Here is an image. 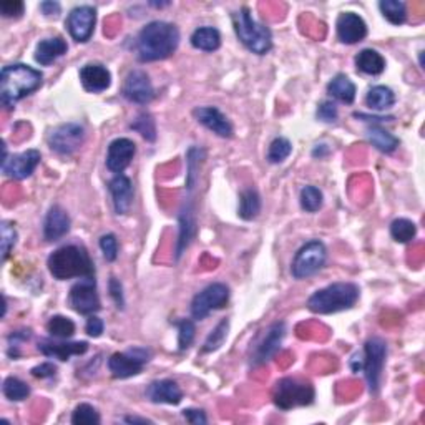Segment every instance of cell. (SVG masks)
<instances>
[{
    "label": "cell",
    "instance_id": "cell-51",
    "mask_svg": "<svg viewBox=\"0 0 425 425\" xmlns=\"http://www.w3.org/2000/svg\"><path fill=\"white\" fill-rule=\"evenodd\" d=\"M183 417L193 425H205L208 424V419L203 410L200 409H185L183 410Z\"/></svg>",
    "mask_w": 425,
    "mask_h": 425
},
{
    "label": "cell",
    "instance_id": "cell-37",
    "mask_svg": "<svg viewBox=\"0 0 425 425\" xmlns=\"http://www.w3.org/2000/svg\"><path fill=\"white\" fill-rule=\"evenodd\" d=\"M390 234H392V238L397 243H409L417 234V226L410 220L399 218L392 221V225H390Z\"/></svg>",
    "mask_w": 425,
    "mask_h": 425
},
{
    "label": "cell",
    "instance_id": "cell-20",
    "mask_svg": "<svg viewBox=\"0 0 425 425\" xmlns=\"http://www.w3.org/2000/svg\"><path fill=\"white\" fill-rule=\"evenodd\" d=\"M80 81L84 89L90 94H100L108 89L112 84V74L101 64H89L81 67Z\"/></svg>",
    "mask_w": 425,
    "mask_h": 425
},
{
    "label": "cell",
    "instance_id": "cell-13",
    "mask_svg": "<svg viewBox=\"0 0 425 425\" xmlns=\"http://www.w3.org/2000/svg\"><path fill=\"white\" fill-rule=\"evenodd\" d=\"M42 154L38 149H27V152L18 154H7V148L4 147V158H2V171L6 173L12 180H26L35 171V168L40 163Z\"/></svg>",
    "mask_w": 425,
    "mask_h": 425
},
{
    "label": "cell",
    "instance_id": "cell-38",
    "mask_svg": "<svg viewBox=\"0 0 425 425\" xmlns=\"http://www.w3.org/2000/svg\"><path fill=\"white\" fill-rule=\"evenodd\" d=\"M228 331H230V321L228 319H223V321H221L220 324L210 332V336L206 337L205 344H203V352L218 351L220 347L225 344L226 337H228Z\"/></svg>",
    "mask_w": 425,
    "mask_h": 425
},
{
    "label": "cell",
    "instance_id": "cell-49",
    "mask_svg": "<svg viewBox=\"0 0 425 425\" xmlns=\"http://www.w3.org/2000/svg\"><path fill=\"white\" fill-rule=\"evenodd\" d=\"M57 374V366L52 364V362H43V364L33 367L32 369V375L38 379H48L53 378Z\"/></svg>",
    "mask_w": 425,
    "mask_h": 425
},
{
    "label": "cell",
    "instance_id": "cell-4",
    "mask_svg": "<svg viewBox=\"0 0 425 425\" xmlns=\"http://www.w3.org/2000/svg\"><path fill=\"white\" fill-rule=\"evenodd\" d=\"M361 296L354 283H336L319 289L307 299L309 311L314 314H334L351 309Z\"/></svg>",
    "mask_w": 425,
    "mask_h": 425
},
{
    "label": "cell",
    "instance_id": "cell-41",
    "mask_svg": "<svg viewBox=\"0 0 425 425\" xmlns=\"http://www.w3.org/2000/svg\"><path fill=\"white\" fill-rule=\"evenodd\" d=\"M0 248H2V261H7L11 256V251L17 243V231L16 226L8 221H2L0 223Z\"/></svg>",
    "mask_w": 425,
    "mask_h": 425
},
{
    "label": "cell",
    "instance_id": "cell-47",
    "mask_svg": "<svg viewBox=\"0 0 425 425\" xmlns=\"http://www.w3.org/2000/svg\"><path fill=\"white\" fill-rule=\"evenodd\" d=\"M23 8H26V6L21 0H4V2H0V13L4 17H21Z\"/></svg>",
    "mask_w": 425,
    "mask_h": 425
},
{
    "label": "cell",
    "instance_id": "cell-10",
    "mask_svg": "<svg viewBox=\"0 0 425 425\" xmlns=\"http://www.w3.org/2000/svg\"><path fill=\"white\" fill-rule=\"evenodd\" d=\"M230 301V288L223 283H212L198 293L191 301V316L203 321L210 312L223 309Z\"/></svg>",
    "mask_w": 425,
    "mask_h": 425
},
{
    "label": "cell",
    "instance_id": "cell-24",
    "mask_svg": "<svg viewBox=\"0 0 425 425\" xmlns=\"http://www.w3.org/2000/svg\"><path fill=\"white\" fill-rule=\"evenodd\" d=\"M110 195H112L115 212L117 215H127L133 203V185L128 176L117 175L108 185Z\"/></svg>",
    "mask_w": 425,
    "mask_h": 425
},
{
    "label": "cell",
    "instance_id": "cell-50",
    "mask_svg": "<svg viewBox=\"0 0 425 425\" xmlns=\"http://www.w3.org/2000/svg\"><path fill=\"white\" fill-rule=\"evenodd\" d=\"M103 321H101L100 317H96L91 314V316L89 317V321H86V326H85V331L86 334L91 336V337H100L101 332H103Z\"/></svg>",
    "mask_w": 425,
    "mask_h": 425
},
{
    "label": "cell",
    "instance_id": "cell-30",
    "mask_svg": "<svg viewBox=\"0 0 425 425\" xmlns=\"http://www.w3.org/2000/svg\"><path fill=\"white\" fill-rule=\"evenodd\" d=\"M327 91H329V95L332 98L342 101V103L351 105L352 101L356 100V85L352 84L349 76L346 75H336L334 79L329 81V85H327Z\"/></svg>",
    "mask_w": 425,
    "mask_h": 425
},
{
    "label": "cell",
    "instance_id": "cell-33",
    "mask_svg": "<svg viewBox=\"0 0 425 425\" xmlns=\"http://www.w3.org/2000/svg\"><path fill=\"white\" fill-rule=\"evenodd\" d=\"M47 331L50 332V336L57 337V339L67 341L75 334V324L72 319L65 316H53L47 322Z\"/></svg>",
    "mask_w": 425,
    "mask_h": 425
},
{
    "label": "cell",
    "instance_id": "cell-17",
    "mask_svg": "<svg viewBox=\"0 0 425 425\" xmlns=\"http://www.w3.org/2000/svg\"><path fill=\"white\" fill-rule=\"evenodd\" d=\"M193 115H195L198 123H201L203 127H206L210 132L218 135V137H233V125L230 123L226 115L221 113L216 106H198V108L193 110Z\"/></svg>",
    "mask_w": 425,
    "mask_h": 425
},
{
    "label": "cell",
    "instance_id": "cell-46",
    "mask_svg": "<svg viewBox=\"0 0 425 425\" xmlns=\"http://www.w3.org/2000/svg\"><path fill=\"white\" fill-rule=\"evenodd\" d=\"M337 106L334 101H322L317 108V118L324 123H334L337 120Z\"/></svg>",
    "mask_w": 425,
    "mask_h": 425
},
{
    "label": "cell",
    "instance_id": "cell-39",
    "mask_svg": "<svg viewBox=\"0 0 425 425\" xmlns=\"http://www.w3.org/2000/svg\"><path fill=\"white\" fill-rule=\"evenodd\" d=\"M100 420V414L90 404L76 405L72 412V424L74 425H98Z\"/></svg>",
    "mask_w": 425,
    "mask_h": 425
},
{
    "label": "cell",
    "instance_id": "cell-1",
    "mask_svg": "<svg viewBox=\"0 0 425 425\" xmlns=\"http://www.w3.org/2000/svg\"><path fill=\"white\" fill-rule=\"evenodd\" d=\"M180 45V30L170 22L154 21L140 30L137 37V57L140 62L165 60L176 52Z\"/></svg>",
    "mask_w": 425,
    "mask_h": 425
},
{
    "label": "cell",
    "instance_id": "cell-48",
    "mask_svg": "<svg viewBox=\"0 0 425 425\" xmlns=\"http://www.w3.org/2000/svg\"><path fill=\"white\" fill-rule=\"evenodd\" d=\"M108 289H110V296H112L115 304H117V307L123 309L125 307V298H123L122 283H120L117 278H112V279H110Z\"/></svg>",
    "mask_w": 425,
    "mask_h": 425
},
{
    "label": "cell",
    "instance_id": "cell-34",
    "mask_svg": "<svg viewBox=\"0 0 425 425\" xmlns=\"http://www.w3.org/2000/svg\"><path fill=\"white\" fill-rule=\"evenodd\" d=\"M206 153L205 149L203 148H198V147H193L190 148V152H188V173H186V186H188V191H193V188H195L196 181H198V173H200V166H201V162L205 159Z\"/></svg>",
    "mask_w": 425,
    "mask_h": 425
},
{
    "label": "cell",
    "instance_id": "cell-11",
    "mask_svg": "<svg viewBox=\"0 0 425 425\" xmlns=\"http://www.w3.org/2000/svg\"><path fill=\"white\" fill-rule=\"evenodd\" d=\"M48 147L62 157H70L85 142V128L80 123L59 125L48 133Z\"/></svg>",
    "mask_w": 425,
    "mask_h": 425
},
{
    "label": "cell",
    "instance_id": "cell-8",
    "mask_svg": "<svg viewBox=\"0 0 425 425\" xmlns=\"http://www.w3.org/2000/svg\"><path fill=\"white\" fill-rule=\"evenodd\" d=\"M327 251L322 241L312 239L307 241L301 249L298 251L294 256L291 273L296 279H304L309 276H314L319 269H322V266L326 263Z\"/></svg>",
    "mask_w": 425,
    "mask_h": 425
},
{
    "label": "cell",
    "instance_id": "cell-5",
    "mask_svg": "<svg viewBox=\"0 0 425 425\" xmlns=\"http://www.w3.org/2000/svg\"><path fill=\"white\" fill-rule=\"evenodd\" d=\"M234 32L241 43L256 55H266L273 48V35L268 27L253 17L248 7L239 8L231 16Z\"/></svg>",
    "mask_w": 425,
    "mask_h": 425
},
{
    "label": "cell",
    "instance_id": "cell-26",
    "mask_svg": "<svg viewBox=\"0 0 425 425\" xmlns=\"http://www.w3.org/2000/svg\"><path fill=\"white\" fill-rule=\"evenodd\" d=\"M195 233H196L195 210H193V206L186 205L180 212V234H178V243H176V259H180L181 254L185 253L186 248L191 243V239L195 238Z\"/></svg>",
    "mask_w": 425,
    "mask_h": 425
},
{
    "label": "cell",
    "instance_id": "cell-35",
    "mask_svg": "<svg viewBox=\"0 0 425 425\" xmlns=\"http://www.w3.org/2000/svg\"><path fill=\"white\" fill-rule=\"evenodd\" d=\"M380 12L392 26H402L407 21V11H405V4L399 0H382L379 4Z\"/></svg>",
    "mask_w": 425,
    "mask_h": 425
},
{
    "label": "cell",
    "instance_id": "cell-3",
    "mask_svg": "<svg viewBox=\"0 0 425 425\" xmlns=\"http://www.w3.org/2000/svg\"><path fill=\"white\" fill-rule=\"evenodd\" d=\"M47 266L52 276L59 281L74 278H95L94 261L81 246L69 244L55 249L48 258Z\"/></svg>",
    "mask_w": 425,
    "mask_h": 425
},
{
    "label": "cell",
    "instance_id": "cell-22",
    "mask_svg": "<svg viewBox=\"0 0 425 425\" xmlns=\"http://www.w3.org/2000/svg\"><path fill=\"white\" fill-rule=\"evenodd\" d=\"M147 397L152 400L153 404H168L176 405L181 402L183 392L175 380L163 379L154 380L147 387Z\"/></svg>",
    "mask_w": 425,
    "mask_h": 425
},
{
    "label": "cell",
    "instance_id": "cell-45",
    "mask_svg": "<svg viewBox=\"0 0 425 425\" xmlns=\"http://www.w3.org/2000/svg\"><path fill=\"white\" fill-rule=\"evenodd\" d=\"M100 249L103 253V258L110 263H113L118 258V241L115 238V234L108 233L103 234L100 238Z\"/></svg>",
    "mask_w": 425,
    "mask_h": 425
},
{
    "label": "cell",
    "instance_id": "cell-27",
    "mask_svg": "<svg viewBox=\"0 0 425 425\" xmlns=\"http://www.w3.org/2000/svg\"><path fill=\"white\" fill-rule=\"evenodd\" d=\"M356 67L366 75H380L385 70V59L378 50L364 48L357 53Z\"/></svg>",
    "mask_w": 425,
    "mask_h": 425
},
{
    "label": "cell",
    "instance_id": "cell-21",
    "mask_svg": "<svg viewBox=\"0 0 425 425\" xmlns=\"http://www.w3.org/2000/svg\"><path fill=\"white\" fill-rule=\"evenodd\" d=\"M38 351L45 357H53L59 361H69L72 356H84L89 351V344L85 341L76 342H55L42 341L38 342Z\"/></svg>",
    "mask_w": 425,
    "mask_h": 425
},
{
    "label": "cell",
    "instance_id": "cell-43",
    "mask_svg": "<svg viewBox=\"0 0 425 425\" xmlns=\"http://www.w3.org/2000/svg\"><path fill=\"white\" fill-rule=\"evenodd\" d=\"M301 206L307 212H316L321 210L322 191L316 186H304L301 190Z\"/></svg>",
    "mask_w": 425,
    "mask_h": 425
},
{
    "label": "cell",
    "instance_id": "cell-16",
    "mask_svg": "<svg viewBox=\"0 0 425 425\" xmlns=\"http://www.w3.org/2000/svg\"><path fill=\"white\" fill-rule=\"evenodd\" d=\"M137 153V147L130 138H117L108 144V153H106V168L112 173L122 175L132 163Z\"/></svg>",
    "mask_w": 425,
    "mask_h": 425
},
{
    "label": "cell",
    "instance_id": "cell-2",
    "mask_svg": "<svg viewBox=\"0 0 425 425\" xmlns=\"http://www.w3.org/2000/svg\"><path fill=\"white\" fill-rule=\"evenodd\" d=\"M42 80V72L26 64L4 67L2 74H0V101L6 108L12 110L17 101L40 89Z\"/></svg>",
    "mask_w": 425,
    "mask_h": 425
},
{
    "label": "cell",
    "instance_id": "cell-55",
    "mask_svg": "<svg viewBox=\"0 0 425 425\" xmlns=\"http://www.w3.org/2000/svg\"><path fill=\"white\" fill-rule=\"evenodd\" d=\"M329 153V148H327V144H317L316 148H314V152H312V154L314 157H324V154H327Z\"/></svg>",
    "mask_w": 425,
    "mask_h": 425
},
{
    "label": "cell",
    "instance_id": "cell-14",
    "mask_svg": "<svg viewBox=\"0 0 425 425\" xmlns=\"http://www.w3.org/2000/svg\"><path fill=\"white\" fill-rule=\"evenodd\" d=\"M96 22V11L90 6H80L75 7L74 11L69 13L67 18V28H69L70 35L76 42H89L95 30Z\"/></svg>",
    "mask_w": 425,
    "mask_h": 425
},
{
    "label": "cell",
    "instance_id": "cell-19",
    "mask_svg": "<svg viewBox=\"0 0 425 425\" xmlns=\"http://www.w3.org/2000/svg\"><path fill=\"white\" fill-rule=\"evenodd\" d=\"M284 334H286V324L284 322H274L268 329V334L261 341V344L256 349L253 356V362L256 366L266 364L269 359L276 356V352L281 349Z\"/></svg>",
    "mask_w": 425,
    "mask_h": 425
},
{
    "label": "cell",
    "instance_id": "cell-25",
    "mask_svg": "<svg viewBox=\"0 0 425 425\" xmlns=\"http://www.w3.org/2000/svg\"><path fill=\"white\" fill-rule=\"evenodd\" d=\"M69 50V45L62 37L45 38L37 43L35 48V60L40 65H52L57 59H60L62 55H65Z\"/></svg>",
    "mask_w": 425,
    "mask_h": 425
},
{
    "label": "cell",
    "instance_id": "cell-53",
    "mask_svg": "<svg viewBox=\"0 0 425 425\" xmlns=\"http://www.w3.org/2000/svg\"><path fill=\"white\" fill-rule=\"evenodd\" d=\"M354 118H361L362 122L372 123V125H378L382 122H390V120H394L392 117H370V115H364V113H354Z\"/></svg>",
    "mask_w": 425,
    "mask_h": 425
},
{
    "label": "cell",
    "instance_id": "cell-9",
    "mask_svg": "<svg viewBox=\"0 0 425 425\" xmlns=\"http://www.w3.org/2000/svg\"><path fill=\"white\" fill-rule=\"evenodd\" d=\"M152 357L144 347H132L127 352H115L108 359V369L115 379H128L138 375Z\"/></svg>",
    "mask_w": 425,
    "mask_h": 425
},
{
    "label": "cell",
    "instance_id": "cell-36",
    "mask_svg": "<svg viewBox=\"0 0 425 425\" xmlns=\"http://www.w3.org/2000/svg\"><path fill=\"white\" fill-rule=\"evenodd\" d=\"M2 392L8 400L21 402V400H26L28 395H30V387H28V385L21 379L7 378L6 380H4Z\"/></svg>",
    "mask_w": 425,
    "mask_h": 425
},
{
    "label": "cell",
    "instance_id": "cell-6",
    "mask_svg": "<svg viewBox=\"0 0 425 425\" xmlns=\"http://www.w3.org/2000/svg\"><path fill=\"white\" fill-rule=\"evenodd\" d=\"M274 404L281 410H291L302 405H311L316 397L314 387L304 380L284 378L276 384L274 389Z\"/></svg>",
    "mask_w": 425,
    "mask_h": 425
},
{
    "label": "cell",
    "instance_id": "cell-23",
    "mask_svg": "<svg viewBox=\"0 0 425 425\" xmlns=\"http://www.w3.org/2000/svg\"><path fill=\"white\" fill-rule=\"evenodd\" d=\"M70 231V216L62 206H52L43 223V238L47 241H57Z\"/></svg>",
    "mask_w": 425,
    "mask_h": 425
},
{
    "label": "cell",
    "instance_id": "cell-40",
    "mask_svg": "<svg viewBox=\"0 0 425 425\" xmlns=\"http://www.w3.org/2000/svg\"><path fill=\"white\" fill-rule=\"evenodd\" d=\"M291 152H293V144L288 138H283V137L274 138L268 149V162L274 163V165H276V163H283L284 159L291 154Z\"/></svg>",
    "mask_w": 425,
    "mask_h": 425
},
{
    "label": "cell",
    "instance_id": "cell-32",
    "mask_svg": "<svg viewBox=\"0 0 425 425\" xmlns=\"http://www.w3.org/2000/svg\"><path fill=\"white\" fill-rule=\"evenodd\" d=\"M261 211V196L254 188H248L239 196V218L244 221L254 220Z\"/></svg>",
    "mask_w": 425,
    "mask_h": 425
},
{
    "label": "cell",
    "instance_id": "cell-18",
    "mask_svg": "<svg viewBox=\"0 0 425 425\" xmlns=\"http://www.w3.org/2000/svg\"><path fill=\"white\" fill-rule=\"evenodd\" d=\"M337 38L347 45H354V43L364 40L367 35V26L364 18L357 16L354 12L341 13L336 23Z\"/></svg>",
    "mask_w": 425,
    "mask_h": 425
},
{
    "label": "cell",
    "instance_id": "cell-7",
    "mask_svg": "<svg viewBox=\"0 0 425 425\" xmlns=\"http://www.w3.org/2000/svg\"><path fill=\"white\" fill-rule=\"evenodd\" d=\"M387 357V344L380 337H372L366 342L364 356H362V372H364L370 394H378L380 378Z\"/></svg>",
    "mask_w": 425,
    "mask_h": 425
},
{
    "label": "cell",
    "instance_id": "cell-28",
    "mask_svg": "<svg viewBox=\"0 0 425 425\" xmlns=\"http://www.w3.org/2000/svg\"><path fill=\"white\" fill-rule=\"evenodd\" d=\"M191 45L203 52H215L221 45V33L215 27H200L191 33Z\"/></svg>",
    "mask_w": 425,
    "mask_h": 425
},
{
    "label": "cell",
    "instance_id": "cell-42",
    "mask_svg": "<svg viewBox=\"0 0 425 425\" xmlns=\"http://www.w3.org/2000/svg\"><path fill=\"white\" fill-rule=\"evenodd\" d=\"M130 128L135 130V132H138L144 140H147V142H154V140H157V125H154V120L152 118V115L148 113L138 115L137 120L130 125Z\"/></svg>",
    "mask_w": 425,
    "mask_h": 425
},
{
    "label": "cell",
    "instance_id": "cell-56",
    "mask_svg": "<svg viewBox=\"0 0 425 425\" xmlns=\"http://www.w3.org/2000/svg\"><path fill=\"white\" fill-rule=\"evenodd\" d=\"M125 422H128V424H153L152 420L140 419V417H125Z\"/></svg>",
    "mask_w": 425,
    "mask_h": 425
},
{
    "label": "cell",
    "instance_id": "cell-29",
    "mask_svg": "<svg viewBox=\"0 0 425 425\" xmlns=\"http://www.w3.org/2000/svg\"><path fill=\"white\" fill-rule=\"evenodd\" d=\"M367 140L372 143V147H375L382 153L395 152L400 143L397 137H394L392 133H389L387 130H384L380 125H370V127L367 128Z\"/></svg>",
    "mask_w": 425,
    "mask_h": 425
},
{
    "label": "cell",
    "instance_id": "cell-31",
    "mask_svg": "<svg viewBox=\"0 0 425 425\" xmlns=\"http://www.w3.org/2000/svg\"><path fill=\"white\" fill-rule=\"evenodd\" d=\"M366 103L370 110L384 112V110H389L390 106L395 103V95L389 86H384V85L372 86L369 94L366 96Z\"/></svg>",
    "mask_w": 425,
    "mask_h": 425
},
{
    "label": "cell",
    "instance_id": "cell-44",
    "mask_svg": "<svg viewBox=\"0 0 425 425\" xmlns=\"http://www.w3.org/2000/svg\"><path fill=\"white\" fill-rule=\"evenodd\" d=\"M176 326H178V349L186 351L188 347L193 344V341H195L196 327H195V324H193V321H190V319L178 321Z\"/></svg>",
    "mask_w": 425,
    "mask_h": 425
},
{
    "label": "cell",
    "instance_id": "cell-15",
    "mask_svg": "<svg viewBox=\"0 0 425 425\" xmlns=\"http://www.w3.org/2000/svg\"><path fill=\"white\" fill-rule=\"evenodd\" d=\"M123 96L132 103L147 105L154 98V89L143 70L130 72L123 84Z\"/></svg>",
    "mask_w": 425,
    "mask_h": 425
},
{
    "label": "cell",
    "instance_id": "cell-54",
    "mask_svg": "<svg viewBox=\"0 0 425 425\" xmlns=\"http://www.w3.org/2000/svg\"><path fill=\"white\" fill-rule=\"evenodd\" d=\"M351 367L356 374L362 370V356L361 354H354V357L351 359Z\"/></svg>",
    "mask_w": 425,
    "mask_h": 425
},
{
    "label": "cell",
    "instance_id": "cell-12",
    "mask_svg": "<svg viewBox=\"0 0 425 425\" xmlns=\"http://www.w3.org/2000/svg\"><path fill=\"white\" fill-rule=\"evenodd\" d=\"M69 302L79 314L91 316V314L98 312L101 309V302L98 293H96L95 278H84L75 286H72Z\"/></svg>",
    "mask_w": 425,
    "mask_h": 425
},
{
    "label": "cell",
    "instance_id": "cell-52",
    "mask_svg": "<svg viewBox=\"0 0 425 425\" xmlns=\"http://www.w3.org/2000/svg\"><path fill=\"white\" fill-rule=\"evenodd\" d=\"M40 11L43 16L50 17V16H59L60 13V4L53 2V0H45V2L40 4Z\"/></svg>",
    "mask_w": 425,
    "mask_h": 425
}]
</instances>
